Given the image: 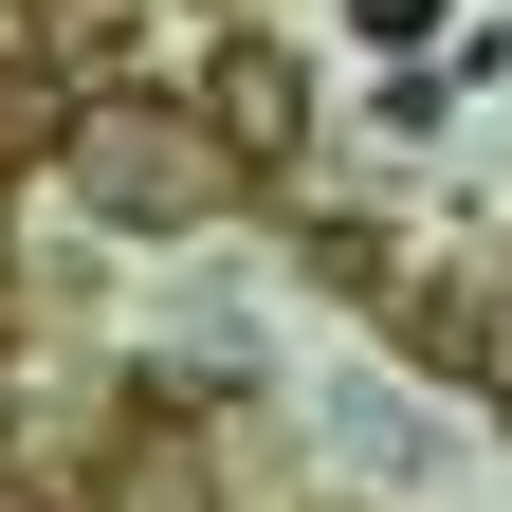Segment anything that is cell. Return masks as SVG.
<instances>
[{
	"instance_id": "1",
	"label": "cell",
	"mask_w": 512,
	"mask_h": 512,
	"mask_svg": "<svg viewBox=\"0 0 512 512\" xmlns=\"http://www.w3.org/2000/svg\"><path fill=\"white\" fill-rule=\"evenodd\" d=\"M74 147H92L74 183H92V202H110V220H183V202H202V147H183V128H165V110H92V128H74Z\"/></svg>"
},
{
	"instance_id": "2",
	"label": "cell",
	"mask_w": 512,
	"mask_h": 512,
	"mask_svg": "<svg viewBox=\"0 0 512 512\" xmlns=\"http://www.w3.org/2000/svg\"><path fill=\"white\" fill-rule=\"evenodd\" d=\"M220 128H238V147H293V74H275V55H220Z\"/></svg>"
},
{
	"instance_id": "3",
	"label": "cell",
	"mask_w": 512,
	"mask_h": 512,
	"mask_svg": "<svg viewBox=\"0 0 512 512\" xmlns=\"http://www.w3.org/2000/svg\"><path fill=\"white\" fill-rule=\"evenodd\" d=\"M421 19H439V0H366V37H421Z\"/></svg>"
}]
</instances>
